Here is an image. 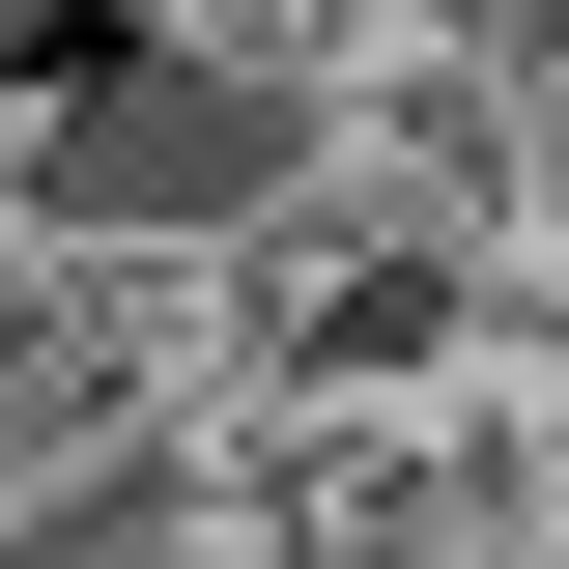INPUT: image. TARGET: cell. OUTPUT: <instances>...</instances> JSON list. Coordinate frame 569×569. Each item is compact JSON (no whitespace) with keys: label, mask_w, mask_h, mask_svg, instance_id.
Returning a JSON list of instances; mask_svg holds the SVG:
<instances>
[{"label":"cell","mask_w":569,"mask_h":569,"mask_svg":"<svg viewBox=\"0 0 569 569\" xmlns=\"http://www.w3.org/2000/svg\"><path fill=\"white\" fill-rule=\"evenodd\" d=\"M512 399V257L485 228L370 200V171H284L257 228H200V427L228 456H370V427H456Z\"/></svg>","instance_id":"1"}]
</instances>
